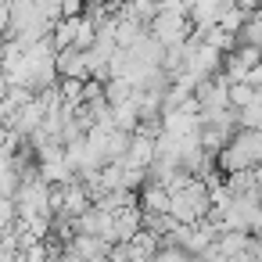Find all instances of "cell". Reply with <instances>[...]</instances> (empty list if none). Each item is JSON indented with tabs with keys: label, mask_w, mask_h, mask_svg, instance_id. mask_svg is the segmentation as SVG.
<instances>
[{
	"label": "cell",
	"mask_w": 262,
	"mask_h": 262,
	"mask_svg": "<svg viewBox=\"0 0 262 262\" xmlns=\"http://www.w3.org/2000/svg\"><path fill=\"white\" fill-rule=\"evenodd\" d=\"M262 61V51L258 47H248V43H237V51H230L223 58V76L230 83H244V76Z\"/></svg>",
	"instance_id": "3957f363"
},
{
	"label": "cell",
	"mask_w": 262,
	"mask_h": 262,
	"mask_svg": "<svg viewBox=\"0 0 262 262\" xmlns=\"http://www.w3.org/2000/svg\"><path fill=\"white\" fill-rule=\"evenodd\" d=\"M226 11L223 0H194L190 11H187V22L194 33H205V29H215L219 26V15Z\"/></svg>",
	"instance_id": "277c9868"
},
{
	"label": "cell",
	"mask_w": 262,
	"mask_h": 262,
	"mask_svg": "<svg viewBox=\"0 0 262 262\" xmlns=\"http://www.w3.org/2000/svg\"><path fill=\"white\" fill-rule=\"evenodd\" d=\"M72 36H76V18H58L51 26V43L54 51H69L72 47Z\"/></svg>",
	"instance_id": "30bf717a"
},
{
	"label": "cell",
	"mask_w": 262,
	"mask_h": 262,
	"mask_svg": "<svg viewBox=\"0 0 262 262\" xmlns=\"http://www.w3.org/2000/svg\"><path fill=\"white\" fill-rule=\"evenodd\" d=\"M137 208L140 215H169V190L158 183H144L137 194Z\"/></svg>",
	"instance_id": "8992f818"
},
{
	"label": "cell",
	"mask_w": 262,
	"mask_h": 262,
	"mask_svg": "<svg viewBox=\"0 0 262 262\" xmlns=\"http://www.w3.org/2000/svg\"><path fill=\"white\" fill-rule=\"evenodd\" d=\"M33 11H36L47 26H54V22L61 18V0H33Z\"/></svg>",
	"instance_id": "9a60e30c"
},
{
	"label": "cell",
	"mask_w": 262,
	"mask_h": 262,
	"mask_svg": "<svg viewBox=\"0 0 262 262\" xmlns=\"http://www.w3.org/2000/svg\"><path fill=\"white\" fill-rule=\"evenodd\" d=\"M129 51V58L137 61V65H147V69H162V58H165V47L151 36V33H144L133 47H126Z\"/></svg>",
	"instance_id": "52a82bcc"
},
{
	"label": "cell",
	"mask_w": 262,
	"mask_h": 262,
	"mask_svg": "<svg viewBox=\"0 0 262 262\" xmlns=\"http://www.w3.org/2000/svg\"><path fill=\"white\" fill-rule=\"evenodd\" d=\"M4 94H8V76L0 72V97H4Z\"/></svg>",
	"instance_id": "ffe728a7"
},
{
	"label": "cell",
	"mask_w": 262,
	"mask_h": 262,
	"mask_svg": "<svg viewBox=\"0 0 262 262\" xmlns=\"http://www.w3.org/2000/svg\"><path fill=\"white\" fill-rule=\"evenodd\" d=\"M151 262H194V258H190L187 251H180V248H165V244H162V248L151 255Z\"/></svg>",
	"instance_id": "2e32d148"
},
{
	"label": "cell",
	"mask_w": 262,
	"mask_h": 262,
	"mask_svg": "<svg viewBox=\"0 0 262 262\" xmlns=\"http://www.w3.org/2000/svg\"><path fill=\"white\" fill-rule=\"evenodd\" d=\"M251 176H255V187H258V194H262V165H255Z\"/></svg>",
	"instance_id": "d6986e66"
},
{
	"label": "cell",
	"mask_w": 262,
	"mask_h": 262,
	"mask_svg": "<svg viewBox=\"0 0 262 262\" xmlns=\"http://www.w3.org/2000/svg\"><path fill=\"white\" fill-rule=\"evenodd\" d=\"M244 86H251V90H258V86H262V61H258V65L244 76Z\"/></svg>",
	"instance_id": "e0dca14e"
},
{
	"label": "cell",
	"mask_w": 262,
	"mask_h": 262,
	"mask_svg": "<svg viewBox=\"0 0 262 262\" xmlns=\"http://www.w3.org/2000/svg\"><path fill=\"white\" fill-rule=\"evenodd\" d=\"M215 165L230 176V172H248L255 165H262V133L255 129H237L226 147L215 155Z\"/></svg>",
	"instance_id": "6da1fadb"
},
{
	"label": "cell",
	"mask_w": 262,
	"mask_h": 262,
	"mask_svg": "<svg viewBox=\"0 0 262 262\" xmlns=\"http://www.w3.org/2000/svg\"><path fill=\"white\" fill-rule=\"evenodd\" d=\"M223 4H226V8H241V11H248V15H251V11L262 4V0H223Z\"/></svg>",
	"instance_id": "ac0fdd59"
},
{
	"label": "cell",
	"mask_w": 262,
	"mask_h": 262,
	"mask_svg": "<svg viewBox=\"0 0 262 262\" xmlns=\"http://www.w3.org/2000/svg\"><path fill=\"white\" fill-rule=\"evenodd\" d=\"M54 69H58V79H79V83H86V79H90L83 51H72V47L54 54Z\"/></svg>",
	"instance_id": "5b68a950"
},
{
	"label": "cell",
	"mask_w": 262,
	"mask_h": 262,
	"mask_svg": "<svg viewBox=\"0 0 262 262\" xmlns=\"http://www.w3.org/2000/svg\"><path fill=\"white\" fill-rule=\"evenodd\" d=\"M226 97H230V108H233V112H244V108L258 104V101H255V90H251V86H244V83H230Z\"/></svg>",
	"instance_id": "4fadbf2b"
},
{
	"label": "cell",
	"mask_w": 262,
	"mask_h": 262,
	"mask_svg": "<svg viewBox=\"0 0 262 262\" xmlns=\"http://www.w3.org/2000/svg\"><path fill=\"white\" fill-rule=\"evenodd\" d=\"M244 248H248V233H219L215 237V251L223 255V262L233 255H244Z\"/></svg>",
	"instance_id": "9c48e42d"
},
{
	"label": "cell",
	"mask_w": 262,
	"mask_h": 262,
	"mask_svg": "<svg viewBox=\"0 0 262 262\" xmlns=\"http://www.w3.org/2000/svg\"><path fill=\"white\" fill-rule=\"evenodd\" d=\"M101 90H104V101H108L112 108L133 97V86H129L126 79H115V76H112V79H104V83H101Z\"/></svg>",
	"instance_id": "7c38bea8"
},
{
	"label": "cell",
	"mask_w": 262,
	"mask_h": 262,
	"mask_svg": "<svg viewBox=\"0 0 262 262\" xmlns=\"http://www.w3.org/2000/svg\"><path fill=\"white\" fill-rule=\"evenodd\" d=\"M147 33L162 43V47H176V43H183L194 29H190V22H187V15H176V11H158L155 18H151V26H147Z\"/></svg>",
	"instance_id": "7a4b0ae2"
},
{
	"label": "cell",
	"mask_w": 262,
	"mask_h": 262,
	"mask_svg": "<svg viewBox=\"0 0 262 262\" xmlns=\"http://www.w3.org/2000/svg\"><path fill=\"white\" fill-rule=\"evenodd\" d=\"M94 40H97V26L90 22V18H76V36H72V51H90L94 47Z\"/></svg>",
	"instance_id": "8fae6325"
},
{
	"label": "cell",
	"mask_w": 262,
	"mask_h": 262,
	"mask_svg": "<svg viewBox=\"0 0 262 262\" xmlns=\"http://www.w3.org/2000/svg\"><path fill=\"white\" fill-rule=\"evenodd\" d=\"M155 15H158V4H155V0H126V4L119 8V18H129V22H137L140 29H147Z\"/></svg>",
	"instance_id": "ba28073f"
},
{
	"label": "cell",
	"mask_w": 262,
	"mask_h": 262,
	"mask_svg": "<svg viewBox=\"0 0 262 262\" xmlns=\"http://www.w3.org/2000/svg\"><path fill=\"white\" fill-rule=\"evenodd\" d=\"M244 22H248V11H241V8H226V11L219 15V29L230 33V36H237V33L244 29Z\"/></svg>",
	"instance_id": "5bb4252c"
},
{
	"label": "cell",
	"mask_w": 262,
	"mask_h": 262,
	"mask_svg": "<svg viewBox=\"0 0 262 262\" xmlns=\"http://www.w3.org/2000/svg\"><path fill=\"white\" fill-rule=\"evenodd\" d=\"M155 4H158V0H155Z\"/></svg>",
	"instance_id": "44dd1931"
}]
</instances>
